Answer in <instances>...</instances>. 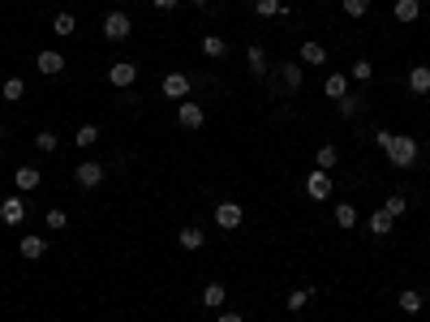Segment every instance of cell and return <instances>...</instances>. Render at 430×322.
<instances>
[{
    "label": "cell",
    "instance_id": "6da1fadb",
    "mask_svg": "<svg viewBox=\"0 0 430 322\" xmlns=\"http://www.w3.org/2000/svg\"><path fill=\"white\" fill-rule=\"evenodd\" d=\"M374 142L383 147V155H387L392 168H413V164H418V155H422L418 138H409V134H387V129H379Z\"/></svg>",
    "mask_w": 430,
    "mask_h": 322
},
{
    "label": "cell",
    "instance_id": "7a4b0ae2",
    "mask_svg": "<svg viewBox=\"0 0 430 322\" xmlns=\"http://www.w3.org/2000/svg\"><path fill=\"white\" fill-rule=\"evenodd\" d=\"M130 30H134V18H130V13L112 9V13H108V18H104V39L121 43V39H130Z\"/></svg>",
    "mask_w": 430,
    "mask_h": 322
},
{
    "label": "cell",
    "instance_id": "3957f363",
    "mask_svg": "<svg viewBox=\"0 0 430 322\" xmlns=\"http://www.w3.org/2000/svg\"><path fill=\"white\" fill-rule=\"evenodd\" d=\"M241 219H246V211H241V202H219L215 206V228H224V232H237L241 228Z\"/></svg>",
    "mask_w": 430,
    "mask_h": 322
},
{
    "label": "cell",
    "instance_id": "277c9868",
    "mask_svg": "<svg viewBox=\"0 0 430 322\" xmlns=\"http://www.w3.org/2000/svg\"><path fill=\"white\" fill-rule=\"evenodd\" d=\"M65 52H56V47H43V52L35 56V69L39 73H47V77H56V73H65Z\"/></svg>",
    "mask_w": 430,
    "mask_h": 322
},
{
    "label": "cell",
    "instance_id": "5b68a950",
    "mask_svg": "<svg viewBox=\"0 0 430 322\" xmlns=\"http://www.w3.org/2000/svg\"><path fill=\"white\" fill-rule=\"evenodd\" d=\"M306 198H314V202H327V198H331V176H327L323 168H314V172L306 176Z\"/></svg>",
    "mask_w": 430,
    "mask_h": 322
},
{
    "label": "cell",
    "instance_id": "8992f818",
    "mask_svg": "<svg viewBox=\"0 0 430 322\" xmlns=\"http://www.w3.org/2000/svg\"><path fill=\"white\" fill-rule=\"evenodd\" d=\"M108 82L121 86V90H125V86H134V82H138V64H134V60H117L112 69H108Z\"/></svg>",
    "mask_w": 430,
    "mask_h": 322
},
{
    "label": "cell",
    "instance_id": "52a82bcc",
    "mask_svg": "<svg viewBox=\"0 0 430 322\" xmlns=\"http://www.w3.org/2000/svg\"><path fill=\"white\" fill-rule=\"evenodd\" d=\"M189 86H194V77H185V73H168L159 90H164V99H177V103H181L185 95H189Z\"/></svg>",
    "mask_w": 430,
    "mask_h": 322
},
{
    "label": "cell",
    "instance_id": "ba28073f",
    "mask_svg": "<svg viewBox=\"0 0 430 322\" xmlns=\"http://www.w3.org/2000/svg\"><path fill=\"white\" fill-rule=\"evenodd\" d=\"M202 121H206V112H202L198 103H189V99L177 103V125H181V129H202Z\"/></svg>",
    "mask_w": 430,
    "mask_h": 322
},
{
    "label": "cell",
    "instance_id": "9c48e42d",
    "mask_svg": "<svg viewBox=\"0 0 430 322\" xmlns=\"http://www.w3.org/2000/svg\"><path fill=\"white\" fill-rule=\"evenodd\" d=\"M73 181L82 185V189H95V185L104 181V164H91V159H86V164H77L73 168Z\"/></svg>",
    "mask_w": 430,
    "mask_h": 322
},
{
    "label": "cell",
    "instance_id": "30bf717a",
    "mask_svg": "<svg viewBox=\"0 0 430 322\" xmlns=\"http://www.w3.org/2000/svg\"><path fill=\"white\" fill-rule=\"evenodd\" d=\"M22 219H26V202H22V198H5V202H0V223L18 228Z\"/></svg>",
    "mask_w": 430,
    "mask_h": 322
},
{
    "label": "cell",
    "instance_id": "8fae6325",
    "mask_svg": "<svg viewBox=\"0 0 430 322\" xmlns=\"http://www.w3.org/2000/svg\"><path fill=\"white\" fill-rule=\"evenodd\" d=\"M18 249H22V258H26V262H35V258H43V253H47V236H39V232H26Z\"/></svg>",
    "mask_w": 430,
    "mask_h": 322
},
{
    "label": "cell",
    "instance_id": "7c38bea8",
    "mask_svg": "<svg viewBox=\"0 0 430 322\" xmlns=\"http://www.w3.org/2000/svg\"><path fill=\"white\" fill-rule=\"evenodd\" d=\"M276 77H280V86H284V90H301V64H297V60H284Z\"/></svg>",
    "mask_w": 430,
    "mask_h": 322
},
{
    "label": "cell",
    "instance_id": "4fadbf2b",
    "mask_svg": "<svg viewBox=\"0 0 430 322\" xmlns=\"http://www.w3.org/2000/svg\"><path fill=\"white\" fill-rule=\"evenodd\" d=\"M198 301L206 305V310H224V301H228V288H224V284H206Z\"/></svg>",
    "mask_w": 430,
    "mask_h": 322
},
{
    "label": "cell",
    "instance_id": "5bb4252c",
    "mask_svg": "<svg viewBox=\"0 0 430 322\" xmlns=\"http://www.w3.org/2000/svg\"><path fill=\"white\" fill-rule=\"evenodd\" d=\"M409 90L413 95H430V64H413L409 69Z\"/></svg>",
    "mask_w": 430,
    "mask_h": 322
},
{
    "label": "cell",
    "instance_id": "9a60e30c",
    "mask_svg": "<svg viewBox=\"0 0 430 322\" xmlns=\"http://www.w3.org/2000/svg\"><path fill=\"white\" fill-rule=\"evenodd\" d=\"M259 18H289V5L284 0H250Z\"/></svg>",
    "mask_w": 430,
    "mask_h": 322
},
{
    "label": "cell",
    "instance_id": "2e32d148",
    "mask_svg": "<svg viewBox=\"0 0 430 322\" xmlns=\"http://www.w3.org/2000/svg\"><path fill=\"white\" fill-rule=\"evenodd\" d=\"M396 22H418L422 18V0H396Z\"/></svg>",
    "mask_w": 430,
    "mask_h": 322
},
{
    "label": "cell",
    "instance_id": "e0dca14e",
    "mask_svg": "<svg viewBox=\"0 0 430 322\" xmlns=\"http://www.w3.org/2000/svg\"><path fill=\"white\" fill-rule=\"evenodd\" d=\"M301 64H327V47L306 39V43H301Z\"/></svg>",
    "mask_w": 430,
    "mask_h": 322
},
{
    "label": "cell",
    "instance_id": "ac0fdd59",
    "mask_svg": "<svg viewBox=\"0 0 430 322\" xmlns=\"http://www.w3.org/2000/svg\"><path fill=\"white\" fill-rule=\"evenodd\" d=\"M323 95H327V99H344V95H348V77L344 73H331L327 82H323Z\"/></svg>",
    "mask_w": 430,
    "mask_h": 322
},
{
    "label": "cell",
    "instance_id": "d6986e66",
    "mask_svg": "<svg viewBox=\"0 0 430 322\" xmlns=\"http://www.w3.org/2000/svg\"><path fill=\"white\" fill-rule=\"evenodd\" d=\"M13 181H18L22 193H30V189H39L43 176H39V168H18V172H13Z\"/></svg>",
    "mask_w": 430,
    "mask_h": 322
},
{
    "label": "cell",
    "instance_id": "ffe728a7",
    "mask_svg": "<svg viewBox=\"0 0 430 322\" xmlns=\"http://www.w3.org/2000/svg\"><path fill=\"white\" fill-rule=\"evenodd\" d=\"M202 245H206V232H202V228H181V249L198 253Z\"/></svg>",
    "mask_w": 430,
    "mask_h": 322
},
{
    "label": "cell",
    "instance_id": "44dd1931",
    "mask_svg": "<svg viewBox=\"0 0 430 322\" xmlns=\"http://www.w3.org/2000/svg\"><path fill=\"white\" fill-rule=\"evenodd\" d=\"M246 64H250V73H254V77H263V73H267V52H263L259 43H254L250 52H246Z\"/></svg>",
    "mask_w": 430,
    "mask_h": 322
},
{
    "label": "cell",
    "instance_id": "7402d4cb",
    "mask_svg": "<svg viewBox=\"0 0 430 322\" xmlns=\"http://www.w3.org/2000/svg\"><path fill=\"white\" fill-rule=\"evenodd\" d=\"M396 301H401V310H405V314H422V305H426L418 288H405V293L396 297Z\"/></svg>",
    "mask_w": 430,
    "mask_h": 322
},
{
    "label": "cell",
    "instance_id": "603a6c76",
    "mask_svg": "<svg viewBox=\"0 0 430 322\" xmlns=\"http://www.w3.org/2000/svg\"><path fill=\"white\" fill-rule=\"evenodd\" d=\"M392 223H396V219L383 211V206H379V211L370 215V236H387V232H392Z\"/></svg>",
    "mask_w": 430,
    "mask_h": 322
},
{
    "label": "cell",
    "instance_id": "cb8c5ba5",
    "mask_svg": "<svg viewBox=\"0 0 430 322\" xmlns=\"http://www.w3.org/2000/svg\"><path fill=\"white\" fill-rule=\"evenodd\" d=\"M336 159H340V151L331 147V142H323V147H318V159H314V164L323 168V172H331V168H336Z\"/></svg>",
    "mask_w": 430,
    "mask_h": 322
},
{
    "label": "cell",
    "instance_id": "d4e9b609",
    "mask_svg": "<svg viewBox=\"0 0 430 322\" xmlns=\"http://www.w3.org/2000/svg\"><path fill=\"white\" fill-rule=\"evenodd\" d=\"M52 30H56V35H60V39H69V35H73V30H77V22H73V13H56V18H52Z\"/></svg>",
    "mask_w": 430,
    "mask_h": 322
},
{
    "label": "cell",
    "instance_id": "484cf974",
    "mask_svg": "<svg viewBox=\"0 0 430 322\" xmlns=\"http://www.w3.org/2000/svg\"><path fill=\"white\" fill-rule=\"evenodd\" d=\"M310 297H314V288H297V293H289V301H284V305H289L293 314H301L310 305Z\"/></svg>",
    "mask_w": 430,
    "mask_h": 322
},
{
    "label": "cell",
    "instance_id": "4316f807",
    "mask_svg": "<svg viewBox=\"0 0 430 322\" xmlns=\"http://www.w3.org/2000/svg\"><path fill=\"white\" fill-rule=\"evenodd\" d=\"M202 52H206V56H211V60H219V56H224V52H228V43H224V39H219V35H206V39H202Z\"/></svg>",
    "mask_w": 430,
    "mask_h": 322
},
{
    "label": "cell",
    "instance_id": "83f0119b",
    "mask_svg": "<svg viewBox=\"0 0 430 322\" xmlns=\"http://www.w3.org/2000/svg\"><path fill=\"white\" fill-rule=\"evenodd\" d=\"M0 90H5L9 103H18L22 95H26V82H22V77H5V86H0Z\"/></svg>",
    "mask_w": 430,
    "mask_h": 322
},
{
    "label": "cell",
    "instance_id": "f1b7e54d",
    "mask_svg": "<svg viewBox=\"0 0 430 322\" xmlns=\"http://www.w3.org/2000/svg\"><path fill=\"white\" fill-rule=\"evenodd\" d=\"M35 147H39V151H43V155H52V151H56V147H60V138H56V134H52V129H39V134H35Z\"/></svg>",
    "mask_w": 430,
    "mask_h": 322
},
{
    "label": "cell",
    "instance_id": "f546056e",
    "mask_svg": "<svg viewBox=\"0 0 430 322\" xmlns=\"http://www.w3.org/2000/svg\"><path fill=\"white\" fill-rule=\"evenodd\" d=\"M336 223H340V228H353V223H357V206L353 202H340L336 206Z\"/></svg>",
    "mask_w": 430,
    "mask_h": 322
},
{
    "label": "cell",
    "instance_id": "4dcf8cb0",
    "mask_svg": "<svg viewBox=\"0 0 430 322\" xmlns=\"http://www.w3.org/2000/svg\"><path fill=\"white\" fill-rule=\"evenodd\" d=\"M336 108H340V116H344V121H353L357 112H361V99H357V95H344V99H336Z\"/></svg>",
    "mask_w": 430,
    "mask_h": 322
},
{
    "label": "cell",
    "instance_id": "1f68e13d",
    "mask_svg": "<svg viewBox=\"0 0 430 322\" xmlns=\"http://www.w3.org/2000/svg\"><path fill=\"white\" fill-rule=\"evenodd\" d=\"M383 211H387L392 219H396V215H405V211H409V198H405V193H392V198L383 202Z\"/></svg>",
    "mask_w": 430,
    "mask_h": 322
},
{
    "label": "cell",
    "instance_id": "d6a6232c",
    "mask_svg": "<svg viewBox=\"0 0 430 322\" xmlns=\"http://www.w3.org/2000/svg\"><path fill=\"white\" fill-rule=\"evenodd\" d=\"M340 9L348 18H366V13H370V0H340Z\"/></svg>",
    "mask_w": 430,
    "mask_h": 322
},
{
    "label": "cell",
    "instance_id": "836d02e7",
    "mask_svg": "<svg viewBox=\"0 0 430 322\" xmlns=\"http://www.w3.org/2000/svg\"><path fill=\"white\" fill-rule=\"evenodd\" d=\"M99 142V125H82L77 129V147H95Z\"/></svg>",
    "mask_w": 430,
    "mask_h": 322
},
{
    "label": "cell",
    "instance_id": "e575fe53",
    "mask_svg": "<svg viewBox=\"0 0 430 322\" xmlns=\"http://www.w3.org/2000/svg\"><path fill=\"white\" fill-rule=\"evenodd\" d=\"M374 77V64L370 60H353V82H370Z\"/></svg>",
    "mask_w": 430,
    "mask_h": 322
},
{
    "label": "cell",
    "instance_id": "d590c367",
    "mask_svg": "<svg viewBox=\"0 0 430 322\" xmlns=\"http://www.w3.org/2000/svg\"><path fill=\"white\" fill-rule=\"evenodd\" d=\"M43 223H47V228H52V232H60V228H65L69 219H65V211H56V206H52V211L43 215Z\"/></svg>",
    "mask_w": 430,
    "mask_h": 322
},
{
    "label": "cell",
    "instance_id": "8d00e7d4",
    "mask_svg": "<svg viewBox=\"0 0 430 322\" xmlns=\"http://www.w3.org/2000/svg\"><path fill=\"white\" fill-rule=\"evenodd\" d=\"M151 5H155V9H177L181 0H151Z\"/></svg>",
    "mask_w": 430,
    "mask_h": 322
},
{
    "label": "cell",
    "instance_id": "74e56055",
    "mask_svg": "<svg viewBox=\"0 0 430 322\" xmlns=\"http://www.w3.org/2000/svg\"><path fill=\"white\" fill-rule=\"evenodd\" d=\"M215 322H246V318H241V314H219Z\"/></svg>",
    "mask_w": 430,
    "mask_h": 322
},
{
    "label": "cell",
    "instance_id": "f35d334b",
    "mask_svg": "<svg viewBox=\"0 0 430 322\" xmlns=\"http://www.w3.org/2000/svg\"><path fill=\"white\" fill-rule=\"evenodd\" d=\"M194 5H198V9H211V5H215V0H194Z\"/></svg>",
    "mask_w": 430,
    "mask_h": 322
},
{
    "label": "cell",
    "instance_id": "ab89813d",
    "mask_svg": "<svg viewBox=\"0 0 430 322\" xmlns=\"http://www.w3.org/2000/svg\"><path fill=\"white\" fill-rule=\"evenodd\" d=\"M0 142H5V129H0Z\"/></svg>",
    "mask_w": 430,
    "mask_h": 322
}]
</instances>
